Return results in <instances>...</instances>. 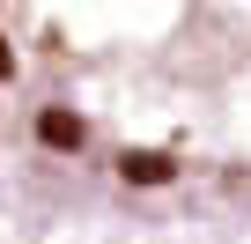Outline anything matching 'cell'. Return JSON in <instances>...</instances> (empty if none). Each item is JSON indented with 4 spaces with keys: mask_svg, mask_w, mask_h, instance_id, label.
I'll use <instances>...</instances> for the list:
<instances>
[{
    "mask_svg": "<svg viewBox=\"0 0 251 244\" xmlns=\"http://www.w3.org/2000/svg\"><path fill=\"white\" fill-rule=\"evenodd\" d=\"M0 126L118 192L251 200V0H0Z\"/></svg>",
    "mask_w": 251,
    "mask_h": 244,
    "instance_id": "1",
    "label": "cell"
}]
</instances>
